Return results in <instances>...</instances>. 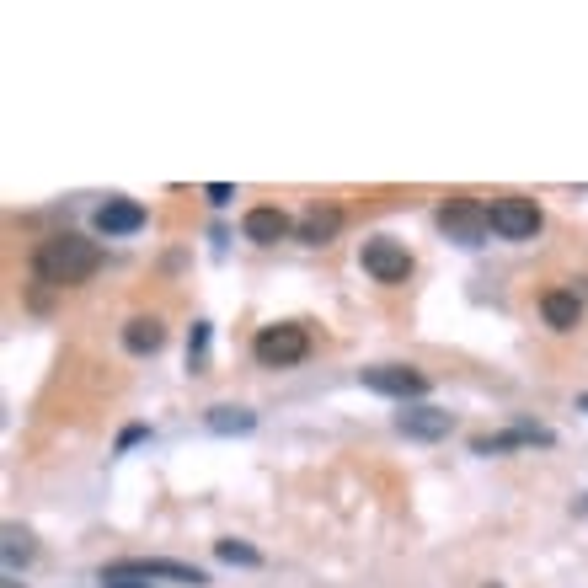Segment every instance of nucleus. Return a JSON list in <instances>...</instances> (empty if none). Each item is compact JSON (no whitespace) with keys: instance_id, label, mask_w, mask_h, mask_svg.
Instances as JSON below:
<instances>
[{"instance_id":"1","label":"nucleus","mask_w":588,"mask_h":588,"mask_svg":"<svg viewBox=\"0 0 588 588\" xmlns=\"http://www.w3.org/2000/svg\"><path fill=\"white\" fill-rule=\"evenodd\" d=\"M97 268H102V246H97V241H86V236H75V230L38 241V252H33V273H38V284H54V289L86 284V278L97 273Z\"/></svg>"},{"instance_id":"2","label":"nucleus","mask_w":588,"mask_h":588,"mask_svg":"<svg viewBox=\"0 0 588 588\" xmlns=\"http://www.w3.org/2000/svg\"><path fill=\"white\" fill-rule=\"evenodd\" d=\"M134 578H166V583L204 588L209 572H204V567H188V562H166V556H129V562L102 567V583H134Z\"/></svg>"},{"instance_id":"3","label":"nucleus","mask_w":588,"mask_h":588,"mask_svg":"<svg viewBox=\"0 0 588 588\" xmlns=\"http://www.w3.org/2000/svg\"><path fill=\"white\" fill-rule=\"evenodd\" d=\"M252 353H257L262 369H289L311 353V332H305L300 321H278V327H262L252 337Z\"/></svg>"},{"instance_id":"4","label":"nucleus","mask_w":588,"mask_h":588,"mask_svg":"<svg viewBox=\"0 0 588 588\" xmlns=\"http://www.w3.org/2000/svg\"><path fill=\"white\" fill-rule=\"evenodd\" d=\"M439 230L460 246H482L492 236V214H487V204H476V198H450V204L439 209Z\"/></svg>"},{"instance_id":"5","label":"nucleus","mask_w":588,"mask_h":588,"mask_svg":"<svg viewBox=\"0 0 588 588\" xmlns=\"http://www.w3.org/2000/svg\"><path fill=\"white\" fill-rule=\"evenodd\" d=\"M364 391H375V396H396V401H417V396H428V375L423 369H412V364H375V369H364Z\"/></svg>"},{"instance_id":"6","label":"nucleus","mask_w":588,"mask_h":588,"mask_svg":"<svg viewBox=\"0 0 588 588\" xmlns=\"http://www.w3.org/2000/svg\"><path fill=\"white\" fill-rule=\"evenodd\" d=\"M487 214H492V230H498L503 241H530V236H540V209H535V198H492L487 204Z\"/></svg>"},{"instance_id":"7","label":"nucleus","mask_w":588,"mask_h":588,"mask_svg":"<svg viewBox=\"0 0 588 588\" xmlns=\"http://www.w3.org/2000/svg\"><path fill=\"white\" fill-rule=\"evenodd\" d=\"M364 273L369 278H380V284H407V273H412V252L401 241L391 236H375V241H364Z\"/></svg>"},{"instance_id":"8","label":"nucleus","mask_w":588,"mask_h":588,"mask_svg":"<svg viewBox=\"0 0 588 588\" xmlns=\"http://www.w3.org/2000/svg\"><path fill=\"white\" fill-rule=\"evenodd\" d=\"M241 230H246V241H257V246H273V241H284L289 230H300L289 220L284 209H273V204H262V209H246V220H241Z\"/></svg>"},{"instance_id":"9","label":"nucleus","mask_w":588,"mask_h":588,"mask_svg":"<svg viewBox=\"0 0 588 588\" xmlns=\"http://www.w3.org/2000/svg\"><path fill=\"white\" fill-rule=\"evenodd\" d=\"M139 225H145V204H134V198H107V204L97 209V230L107 241H113V236H134Z\"/></svg>"},{"instance_id":"10","label":"nucleus","mask_w":588,"mask_h":588,"mask_svg":"<svg viewBox=\"0 0 588 588\" xmlns=\"http://www.w3.org/2000/svg\"><path fill=\"white\" fill-rule=\"evenodd\" d=\"M524 444H551V428H508V433H482V439H471V455H503V450H524Z\"/></svg>"},{"instance_id":"11","label":"nucleus","mask_w":588,"mask_h":588,"mask_svg":"<svg viewBox=\"0 0 588 588\" xmlns=\"http://www.w3.org/2000/svg\"><path fill=\"white\" fill-rule=\"evenodd\" d=\"M337 230H343V209L337 204H311L300 214V230H294V236H300L305 246H327Z\"/></svg>"},{"instance_id":"12","label":"nucleus","mask_w":588,"mask_h":588,"mask_svg":"<svg viewBox=\"0 0 588 588\" xmlns=\"http://www.w3.org/2000/svg\"><path fill=\"white\" fill-rule=\"evenodd\" d=\"M450 423H455V417L444 412V407H407V412L396 417V428L407 433V439H444Z\"/></svg>"},{"instance_id":"13","label":"nucleus","mask_w":588,"mask_h":588,"mask_svg":"<svg viewBox=\"0 0 588 588\" xmlns=\"http://www.w3.org/2000/svg\"><path fill=\"white\" fill-rule=\"evenodd\" d=\"M540 316H546V327L572 332V327H578V316H583V305H578V294H572V289H546V294H540Z\"/></svg>"},{"instance_id":"14","label":"nucleus","mask_w":588,"mask_h":588,"mask_svg":"<svg viewBox=\"0 0 588 588\" xmlns=\"http://www.w3.org/2000/svg\"><path fill=\"white\" fill-rule=\"evenodd\" d=\"M161 343H166V327H161L156 316H134L129 327H123V348L139 353V359H145V353H156Z\"/></svg>"},{"instance_id":"15","label":"nucleus","mask_w":588,"mask_h":588,"mask_svg":"<svg viewBox=\"0 0 588 588\" xmlns=\"http://www.w3.org/2000/svg\"><path fill=\"white\" fill-rule=\"evenodd\" d=\"M209 433H252L257 428V412H246V407H209Z\"/></svg>"},{"instance_id":"16","label":"nucleus","mask_w":588,"mask_h":588,"mask_svg":"<svg viewBox=\"0 0 588 588\" xmlns=\"http://www.w3.org/2000/svg\"><path fill=\"white\" fill-rule=\"evenodd\" d=\"M22 562H33V535L17 530V524H6V567L17 572Z\"/></svg>"},{"instance_id":"17","label":"nucleus","mask_w":588,"mask_h":588,"mask_svg":"<svg viewBox=\"0 0 588 588\" xmlns=\"http://www.w3.org/2000/svg\"><path fill=\"white\" fill-rule=\"evenodd\" d=\"M214 556H220V562H236V567H262V551L241 546V540H214Z\"/></svg>"},{"instance_id":"18","label":"nucleus","mask_w":588,"mask_h":588,"mask_svg":"<svg viewBox=\"0 0 588 588\" xmlns=\"http://www.w3.org/2000/svg\"><path fill=\"white\" fill-rule=\"evenodd\" d=\"M204 348H209V321H193V332H188V364L193 369L204 364Z\"/></svg>"},{"instance_id":"19","label":"nucleus","mask_w":588,"mask_h":588,"mask_svg":"<svg viewBox=\"0 0 588 588\" xmlns=\"http://www.w3.org/2000/svg\"><path fill=\"white\" fill-rule=\"evenodd\" d=\"M230 198H236V188H225V182H214V188H209V204H214V209H225Z\"/></svg>"},{"instance_id":"20","label":"nucleus","mask_w":588,"mask_h":588,"mask_svg":"<svg viewBox=\"0 0 588 588\" xmlns=\"http://www.w3.org/2000/svg\"><path fill=\"white\" fill-rule=\"evenodd\" d=\"M145 433H150V428H139V423H134V428H123V433H118V450H129V444H139Z\"/></svg>"},{"instance_id":"21","label":"nucleus","mask_w":588,"mask_h":588,"mask_svg":"<svg viewBox=\"0 0 588 588\" xmlns=\"http://www.w3.org/2000/svg\"><path fill=\"white\" fill-rule=\"evenodd\" d=\"M102 588H150V583H102Z\"/></svg>"},{"instance_id":"22","label":"nucleus","mask_w":588,"mask_h":588,"mask_svg":"<svg viewBox=\"0 0 588 588\" xmlns=\"http://www.w3.org/2000/svg\"><path fill=\"white\" fill-rule=\"evenodd\" d=\"M578 412H588V391H583V396H578Z\"/></svg>"},{"instance_id":"23","label":"nucleus","mask_w":588,"mask_h":588,"mask_svg":"<svg viewBox=\"0 0 588 588\" xmlns=\"http://www.w3.org/2000/svg\"><path fill=\"white\" fill-rule=\"evenodd\" d=\"M482 588H503V583H482Z\"/></svg>"}]
</instances>
